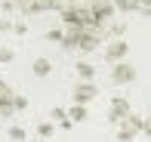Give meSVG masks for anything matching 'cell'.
<instances>
[{
	"label": "cell",
	"mask_w": 151,
	"mask_h": 142,
	"mask_svg": "<svg viewBox=\"0 0 151 142\" xmlns=\"http://www.w3.org/2000/svg\"><path fill=\"white\" fill-rule=\"evenodd\" d=\"M62 43L65 50H80V53H93L96 46L105 43V28L99 25H80V28H62Z\"/></svg>",
	"instance_id": "6da1fadb"
},
{
	"label": "cell",
	"mask_w": 151,
	"mask_h": 142,
	"mask_svg": "<svg viewBox=\"0 0 151 142\" xmlns=\"http://www.w3.org/2000/svg\"><path fill=\"white\" fill-rule=\"evenodd\" d=\"M139 133H148V120L142 117L139 111H129L117 124V142H133Z\"/></svg>",
	"instance_id": "7a4b0ae2"
},
{
	"label": "cell",
	"mask_w": 151,
	"mask_h": 142,
	"mask_svg": "<svg viewBox=\"0 0 151 142\" xmlns=\"http://www.w3.org/2000/svg\"><path fill=\"white\" fill-rule=\"evenodd\" d=\"M86 12H90V25H99V28H105L114 19L111 0H86Z\"/></svg>",
	"instance_id": "3957f363"
},
{
	"label": "cell",
	"mask_w": 151,
	"mask_h": 142,
	"mask_svg": "<svg viewBox=\"0 0 151 142\" xmlns=\"http://www.w3.org/2000/svg\"><path fill=\"white\" fill-rule=\"evenodd\" d=\"M108 77H111L114 86H127V84H133V80H136V65H133V62H114Z\"/></svg>",
	"instance_id": "277c9868"
},
{
	"label": "cell",
	"mask_w": 151,
	"mask_h": 142,
	"mask_svg": "<svg viewBox=\"0 0 151 142\" xmlns=\"http://www.w3.org/2000/svg\"><path fill=\"white\" fill-rule=\"evenodd\" d=\"M16 3V12H22L25 19L28 16H40V12L52 9V0H12Z\"/></svg>",
	"instance_id": "5b68a950"
},
{
	"label": "cell",
	"mask_w": 151,
	"mask_h": 142,
	"mask_svg": "<svg viewBox=\"0 0 151 142\" xmlns=\"http://www.w3.org/2000/svg\"><path fill=\"white\" fill-rule=\"evenodd\" d=\"M127 56H129V40H108V43H105V59H108V62H127Z\"/></svg>",
	"instance_id": "8992f818"
},
{
	"label": "cell",
	"mask_w": 151,
	"mask_h": 142,
	"mask_svg": "<svg viewBox=\"0 0 151 142\" xmlns=\"http://www.w3.org/2000/svg\"><path fill=\"white\" fill-rule=\"evenodd\" d=\"M129 111H133L129 99H127V96H114V99H111V108H108V120H111V124H120Z\"/></svg>",
	"instance_id": "52a82bcc"
},
{
	"label": "cell",
	"mask_w": 151,
	"mask_h": 142,
	"mask_svg": "<svg viewBox=\"0 0 151 142\" xmlns=\"http://www.w3.org/2000/svg\"><path fill=\"white\" fill-rule=\"evenodd\" d=\"M12 96H16V90H12L6 80H0V120H6V117H12Z\"/></svg>",
	"instance_id": "ba28073f"
},
{
	"label": "cell",
	"mask_w": 151,
	"mask_h": 142,
	"mask_svg": "<svg viewBox=\"0 0 151 142\" xmlns=\"http://www.w3.org/2000/svg\"><path fill=\"white\" fill-rule=\"evenodd\" d=\"M99 96V86L96 84H74V105H86V102H93V99Z\"/></svg>",
	"instance_id": "9c48e42d"
},
{
	"label": "cell",
	"mask_w": 151,
	"mask_h": 142,
	"mask_svg": "<svg viewBox=\"0 0 151 142\" xmlns=\"http://www.w3.org/2000/svg\"><path fill=\"white\" fill-rule=\"evenodd\" d=\"M31 74H34V77H50V74H52V59H46V56L34 59V62H31Z\"/></svg>",
	"instance_id": "30bf717a"
},
{
	"label": "cell",
	"mask_w": 151,
	"mask_h": 142,
	"mask_svg": "<svg viewBox=\"0 0 151 142\" xmlns=\"http://www.w3.org/2000/svg\"><path fill=\"white\" fill-rule=\"evenodd\" d=\"M74 71H77V77L83 80V84H93V77H96V65L93 62H83V59L74 65Z\"/></svg>",
	"instance_id": "8fae6325"
},
{
	"label": "cell",
	"mask_w": 151,
	"mask_h": 142,
	"mask_svg": "<svg viewBox=\"0 0 151 142\" xmlns=\"http://www.w3.org/2000/svg\"><path fill=\"white\" fill-rule=\"evenodd\" d=\"M86 117H90L86 105H71V108H68V120H71V124H83Z\"/></svg>",
	"instance_id": "7c38bea8"
},
{
	"label": "cell",
	"mask_w": 151,
	"mask_h": 142,
	"mask_svg": "<svg viewBox=\"0 0 151 142\" xmlns=\"http://www.w3.org/2000/svg\"><path fill=\"white\" fill-rule=\"evenodd\" d=\"M111 6H114V12H139V3L136 0H111Z\"/></svg>",
	"instance_id": "4fadbf2b"
},
{
	"label": "cell",
	"mask_w": 151,
	"mask_h": 142,
	"mask_svg": "<svg viewBox=\"0 0 151 142\" xmlns=\"http://www.w3.org/2000/svg\"><path fill=\"white\" fill-rule=\"evenodd\" d=\"M52 120H56V124L62 127V130H71V120H68V111H65V108H52Z\"/></svg>",
	"instance_id": "5bb4252c"
},
{
	"label": "cell",
	"mask_w": 151,
	"mask_h": 142,
	"mask_svg": "<svg viewBox=\"0 0 151 142\" xmlns=\"http://www.w3.org/2000/svg\"><path fill=\"white\" fill-rule=\"evenodd\" d=\"M52 133H56V124H50V120H43V124H37V139H50Z\"/></svg>",
	"instance_id": "9a60e30c"
},
{
	"label": "cell",
	"mask_w": 151,
	"mask_h": 142,
	"mask_svg": "<svg viewBox=\"0 0 151 142\" xmlns=\"http://www.w3.org/2000/svg\"><path fill=\"white\" fill-rule=\"evenodd\" d=\"M9 139H12V142H25V139H28V133H25V127L12 124V127H9Z\"/></svg>",
	"instance_id": "2e32d148"
},
{
	"label": "cell",
	"mask_w": 151,
	"mask_h": 142,
	"mask_svg": "<svg viewBox=\"0 0 151 142\" xmlns=\"http://www.w3.org/2000/svg\"><path fill=\"white\" fill-rule=\"evenodd\" d=\"M12 111H28V99L16 93V96H12Z\"/></svg>",
	"instance_id": "e0dca14e"
},
{
	"label": "cell",
	"mask_w": 151,
	"mask_h": 142,
	"mask_svg": "<svg viewBox=\"0 0 151 142\" xmlns=\"http://www.w3.org/2000/svg\"><path fill=\"white\" fill-rule=\"evenodd\" d=\"M62 34H65L62 28H50L46 31V40H50V43H62Z\"/></svg>",
	"instance_id": "ac0fdd59"
},
{
	"label": "cell",
	"mask_w": 151,
	"mask_h": 142,
	"mask_svg": "<svg viewBox=\"0 0 151 142\" xmlns=\"http://www.w3.org/2000/svg\"><path fill=\"white\" fill-rule=\"evenodd\" d=\"M12 56H16V53H12L9 46H0V65H6V62H12Z\"/></svg>",
	"instance_id": "d6986e66"
},
{
	"label": "cell",
	"mask_w": 151,
	"mask_h": 142,
	"mask_svg": "<svg viewBox=\"0 0 151 142\" xmlns=\"http://www.w3.org/2000/svg\"><path fill=\"white\" fill-rule=\"evenodd\" d=\"M12 34L25 37V34H28V25H25V22H12Z\"/></svg>",
	"instance_id": "ffe728a7"
},
{
	"label": "cell",
	"mask_w": 151,
	"mask_h": 142,
	"mask_svg": "<svg viewBox=\"0 0 151 142\" xmlns=\"http://www.w3.org/2000/svg\"><path fill=\"white\" fill-rule=\"evenodd\" d=\"M0 9H3V16L9 19L12 12H16V3H12V0H3V3H0Z\"/></svg>",
	"instance_id": "44dd1931"
},
{
	"label": "cell",
	"mask_w": 151,
	"mask_h": 142,
	"mask_svg": "<svg viewBox=\"0 0 151 142\" xmlns=\"http://www.w3.org/2000/svg\"><path fill=\"white\" fill-rule=\"evenodd\" d=\"M0 31H12V19H6V16H0Z\"/></svg>",
	"instance_id": "7402d4cb"
},
{
	"label": "cell",
	"mask_w": 151,
	"mask_h": 142,
	"mask_svg": "<svg viewBox=\"0 0 151 142\" xmlns=\"http://www.w3.org/2000/svg\"><path fill=\"white\" fill-rule=\"evenodd\" d=\"M136 3H139V12H142V16H148V12H151V9H148L151 0H136Z\"/></svg>",
	"instance_id": "603a6c76"
},
{
	"label": "cell",
	"mask_w": 151,
	"mask_h": 142,
	"mask_svg": "<svg viewBox=\"0 0 151 142\" xmlns=\"http://www.w3.org/2000/svg\"><path fill=\"white\" fill-rule=\"evenodd\" d=\"M25 142H43V139H37V136H31V139H25Z\"/></svg>",
	"instance_id": "cb8c5ba5"
},
{
	"label": "cell",
	"mask_w": 151,
	"mask_h": 142,
	"mask_svg": "<svg viewBox=\"0 0 151 142\" xmlns=\"http://www.w3.org/2000/svg\"><path fill=\"white\" fill-rule=\"evenodd\" d=\"M68 3H86V0H68Z\"/></svg>",
	"instance_id": "d4e9b609"
}]
</instances>
